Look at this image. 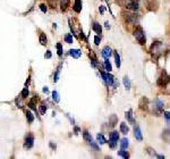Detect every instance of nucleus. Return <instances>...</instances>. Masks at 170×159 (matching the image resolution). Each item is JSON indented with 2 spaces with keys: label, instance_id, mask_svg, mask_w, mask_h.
Wrapping results in <instances>:
<instances>
[{
  "label": "nucleus",
  "instance_id": "1",
  "mask_svg": "<svg viewBox=\"0 0 170 159\" xmlns=\"http://www.w3.org/2000/svg\"><path fill=\"white\" fill-rule=\"evenodd\" d=\"M162 51H163V43L159 41V40H155L154 42L151 44V47H150V53L155 59H158L160 56L162 55Z\"/></svg>",
  "mask_w": 170,
  "mask_h": 159
},
{
  "label": "nucleus",
  "instance_id": "2",
  "mask_svg": "<svg viewBox=\"0 0 170 159\" xmlns=\"http://www.w3.org/2000/svg\"><path fill=\"white\" fill-rule=\"evenodd\" d=\"M133 34H134L136 41H137L139 44H142V46L145 44V42H146V36H145V33L143 31V29H142L139 25H136V27H135L134 31H133Z\"/></svg>",
  "mask_w": 170,
  "mask_h": 159
},
{
  "label": "nucleus",
  "instance_id": "3",
  "mask_svg": "<svg viewBox=\"0 0 170 159\" xmlns=\"http://www.w3.org/2000/svg\"><path fill=\"white\" fill-rule=\"evenodd\" d=\"M170 83V75L167 73V71H162L161 74H160L159 78L157 80V84L158 86H161V88H166L167 85Z\"/></svg>",
  "mask_w": 170,
  "mask_h": 159
},
{
  "label": "nucleus",
  "instance_id": "4",
  "mask_svg": "<svg viewBox=\"0 0 170 159\" xmlns=\"http://www.w3.org/2000/svg\"><path fill=\"white\" fill-rule=\"evenodd\" d=\"M124 17H125L126 22L129 23V24H135V25H137L138 23H139V15L136 14V11H134V13L125 11V13H124Z\"/></svg>",
  "mask_w": 170,
  "mask_h": 159
},
{
  "label": "nucleus",
  "instance_id": "5",
  "mask_svg": "<svg viewBox=\"0 0 170 159\" xmlns=\"http://www.w3.org/2000/svg\"><path fill=\"white\" fill-rule=\"evenodd\" d=\"M163 108H164L163 101H161L160 99L155 98L154 101H153V110H152V114H154L155 116H160L163 113Z\"/></svg>",
  "mask_w": 170,
  "mask_h": 159
},
{
  "label": "nucleus",
  "instance_id": "6",
  "mask_svg": "<svg viewBox=\"0 0 170 159\" xmlns=\"http://www.w3.org/2000/svg\"><path fill=\"white\" fill-rule=\"evenodd\" d=\"M159 0H145V7L150 11H157L159 9Z\"/></svg>",
  "mask_w": 170,
  "mask_h": 159
},
{
  "label": "nucleus",
  "instance_id": "7",
  "mask_svg": "<svg viewBox=\"0 0 170 159\" xmlns=\"http://www.w3.org/2000/svg\"><path fill=\"white\" fill-rule=\"evenodd\" d=\"M101 76H102V80L103 82L106 83V85L108 86H112L115 84V77L110 74V72H101Z\"/></svg>",
  "mask_w": 170,
  "mask_h": 159
},
{
  "label": "nucleus",
  "instance_id": "8",
  "mask_svg": "<svg viewBox=\"0 0 170 159\" xmlns=\"http://www.w3.org/2000/svg\"><path fill=\"white\" fill-rule=\"evenodd\" d=\"M138 108L143 111H149L150 109V100L146 97H142L138 101Z\"/></svg>",
  "mask_w": 170,
  "mask_h": 159
},
{
  "label": "nucleus",
  "instance_id": "9",
  "mask_svg": "<svg viewBox=\"0 0 170 159\" xmlns=\"http://www.w3.org/2000/svg\"><path fill=\"white\" fill-rule=\"evenodd\" d=\"M125 7H127V9L130 11H137L139 9V2L138 0H127Z\"/></svg>",
  "mask_w": 170,
  "mask_h": 159
},
{
  "label": "nucleus",
  "instance_id": "10",
  "mask_svg": "<svg viewBox=\"0 0 170 159\" xmlns=\"http://www.w3.org/2000/svg\"><path fill=\"white\" fill-rule=\"evenodd\" d=\"M34 144V135L32 133H29L26 135V138L24 140V148L25 149H31Z\"/></svg>",
  "mask_w": 170,
  "mask_h": 159
},
{
  "label": "nucleus",
  "instance_id": "11",
  "mask_svg": "<svg viewBox=\"0 0 170 159\" xmlns=\"http://www.w3.org/2000/svg\"><path fill=\"white\" fill-rule=\"evenodd\" d=\"M134 137L137 141H143V135H142V131L141 127L137 124H134Z\"/></svg>",
  "mask_w": 170,
  "mask_h": 159
},
{
  "label": "nucleus",
  "instance_id": "12",
  "mask_svg": "<svg viewBox=\"0 0 170 159\" xmlns=\"http://www.w3.org/2000/svg\"><path fill=\"white\" fill-rule=\"evenodd\" d=\"M112 53H114V50L109 47V46H107V47H105L103 49H102V56L105 57V59H109L110 57H111V55H112Z\"/></svg>",
  "mask_w": 170,
  "mask_h": 159
},
{
  "label": "nucleus",
  "instance_id": "13",
  "mask_svg": "<svg viewBox=\"0 0 170 159\" xmlns=\"http://www.w3.org/2000/svg\"><path fill=\"white\" fill-rule=\"evenodd\" d=\"M73 9L77 14H79L82 11V0H75L74 5H73Z\"/></svg>",
  "mask_w": 170,
  "mask_h": 159
},
{
  "label": "nucleus",
  "instance_id": "14",
  "mask_svg": "<svg viewBox=\"0 0 170 159\" xmlns=\"http://www.w3.org/2000/svg\"><path fill=\"white\" fill-rule=\"evenodd\" d=\"M92 30L95 32L98 35H101V33H102V26H101L98 22H93V24H92Z\"/></svg>",
  "mask_w": 170,
  "mask_h": 159
},
{
  "label": "nucleus",
  "instance_id": "15",
  "mask_svg": "<svg viewBox=\"0 0 170 159\" xmlns=\"http://www.w3.org/2000/svg\"><path fill=\"white\" fill-rule=\"evenodd\" d=\"M125 117H126V119H127L130 124H135V119H134V117H133V110H132V109H129L128 111H126Z\"/></svg>",
  "mask_w": 170,
  "mask_h": 159
},
{
  "label": "nucleus",
  "instance_id": "16",
  "mask_svg": "<svg viewBox=\"0 0 170 159\" xmlns=\"http://www.w3.org/2000/svg\"><path fill=\"white\" fill-rule=\"evenodd\" d=\"M69 55H70L73 58L77 59V58H79V57H81L82 51H81L79 49H70V50H69Z\"/></svg>",
  "mask_w": 170,
  "mask_h": 159
},
{
  "label": "nucleus",
  "instance_id": "17",
  "mask_svg": "<svg viewBox=\"0 0 170 159\" xmlns=\"http://www.w3.org/2000/svg\"><path fill=\"white\" fill-rule=\"evenodd\" d=\"M96 141H98V143H100V144H105V143H107V139L105 138V135H103L102 133H98V134H96Z\"/></svg>",
  "mask_w": 170,
  "mask_h": 159
},
{
  "label": "nucleus",
  "instance_id": "18",
  "mask_svg": "<svg viewBox=\"0 0 170 159\" xmlns=\"http://www.w3.org/2000/svg\"><path fill=\"white\" fill-rule=\"evenodd\" d=\"M83 139H84L87 143H90V142H92V141H93V139H92L91 134L88 133V131H87V130H84V131H83Z\"/></svg>",
  "mask_w": 170,
  "mask_h": 159
},
{
  "label": "nucleus",
  "instance_id": "19",
  "mask_svg": "<svg viewBox=\"0 0 170 159\" xmlns=\"http://www.w3.org/2000/svg\"><path fill=\"white\" fill-rule=\"evenodd\" d=\"M69 2L70 0H60V8L63 11H66L67 8L69 7Z\"/></svg>",
  "mask_w": 170,
  "mask_h": 159
},
{
  "label": "nucleus",
  "instance_id": "20",
  "mask_svg": "<svg viewBox=\"0 0 170 159\" xmlns=\"http://www.w3.org/2000/svg\"><path fill=\"white\" fill-rule=\"evenodd\" d=\"M25 114H26V119H27L29 124H32L33 122H34V115L32 114V111L27 109V110L25 111Z\"/></svg>",
  "mask_w": 170,
  "mask_h": 159
},
{
  "label": "nucleus",
  "instance_id": "21",
  "mask_svg": "<svg viewBox=\"0 0 170 159\" xmlns=\"http://www.w3.org/2000/svg\"><path fill=\"white\" fill-rule=\"evenodd\" d=\"M119 130H120V133H123V134H128V132H129V127L126 123H121Z\"/></svg>",
  "mask_w": 170,
  "mask_h": 159
},
{
  "label": "nucleus",
  "instance_id": "22",
  "mask_svg": "<svg viewBox=\"0 0 170 159\" xmlns=\"http://www.w3.org/2000/svg\"><path fill=\"white\" fill-rule=\"evenodd\" d=\"M123 83H124V86H125L126 90H130V88H132V83H130V80L128 78V76H124V78H123Z\"/></svg>",
  "mask_w": 170,
  "mask_h": 159
},
{
  "label": "nucleus",
  "instance_id": "23",
  "mask_svg": "<svg viewBox=\"0 0 170 159\" xmlns=\"http://www.w3.org/2000/svg\"><path fill=\"white\" fill-rule=\"evenodd\" d=\"M109 140L118 142V140H119V133H118L117 131H112V132L110 133V135H109Z\"/></svg>",
  "mask_w": 170,
  "mask_h": 159
},
{
  "label": "nucleus",
  "instance_id": "24",
  "mask_svg": "<svg viewBox=\"0 0 170 159\" xmlns=\"http://www.w3.org/2000/svg\"><path fill=\"white\" fill-rule=\"evenodd\" d=\"M88 56H90V58H91V63H92V65H93L94 67H96V66H98V58H96V56L94 55V53L91 50V53H88Z\"/></svg>",
  "mask_w": 170,
  "mask_h": 159
},
{
  "label": "nucleus",
  "instance_id": "25",
  "mask_svg": "<svg viewBox=\"0 0 170 159\" xmlns=\"http://www.w3.org/2000/svg\"><path fill=\"white\" fill-rule=\"evenodd\" d=\"M35 100H36V98H33L31 99L30 101H29V107L32 109L33 111H35V113H38V109H36V104H35Z\"/></svg>",
  "mask_w": 170,
  "mask_h": 159
},
{
  "label": "nucleus",
  "instance_id": "26",
  "mask_svg": "<svg viewBox=\"0 0 170 159\" xmlns=\"http://www.w3.org/2000/svg\"><path fill=\"white\" fill-rule=\"evenodd\" d=\"M39 41L42 46H45L48 43V39H47V35L44 33H40V36H39Z\"/></svg>",
  "mask_w": 170,
  "mask_h": 159
},
{
  "label": "nucleus",
  "instance_id": "27",
  "mask_svg": "<svg viewBox=\"0 0 170 159\" xmlns=\"http://www.w3.org/2000/svg\"><path fill=\"white\" fill-rule=\"evenodd\" d=\"M47 109H48V107H47V104L42 101L41 104H40V106H39V110H40V113H41V115H44L45 113H47Z\"/></svg>",
  "mask_w": 170,
  "mask_h": 159
},
{
  "label": "nucleus",
  "instance_id": "28",
  "mask_svg": "<svg viewBox=\"0 0 170 159\" xmlns=\"http://www.w3.org/2000/svg\"><path fill=\"white\" fill-rule=\"evenodd\" d=\"M114 56H115V60H116V65H117V67L119 68L120 67V65H121V60H120V56H119V53H118V51H116V50H114Z\"/></svg>",
  "mask_w": 170,
  "mask_h": 159
},
{
  "label": "nucleus",
  "instance_id": "29",
  "mask_svg": "<svg viewBox=\"0 0 170 159\" xmlns=\"http://www.w3.org/2000/svg\"><path fill=\"white\" fill-rule=\"evenodd\" d=\"M64 40H65V42H67V43H73L74 42V39H73V34H70V33H67V34H65V36H64Z\"/></svg>",
  "mask_w": 170,
  "mask_h": 159
},
{
  "label": "nucleus",
  "instance_id": "30",
  "mask_svg": "<svg viewBox=\"0 0 170 159\" xmlns=\"http://www.w3.org/2000/svg\"><path fill=\"white\" fill-rule=\"evenodd\" d=\"M118 156H120V157L126 158V159L129 158V153L126 151V149H120V150L118 151Z\"/></svg>",
  "mask_w": 170,
  "mask_h": 159
},
{
  "label": "nucleus",
  "instance_id": "31",
  "mask_svg": "<svg viewBox=\"0 0 170 159\" xmlns=\"http://www.w3.org/2000/svg\"><path fill=\"white\" fill-rule=\"evenodd\" d=\"M128 146H129V141H128V139H126V138L121 139V141H120V148L127 149Z\"/></svg>",
  "mask_w": 170,
  "mask_h": 159
},
{
  "label": "nucleus",
  "instance_id": "32",
  "mask_svg": "<svg viewBox=\"0 0 170 159\" xmlns=\"http://www.w3.org/2000/svg\"><path fill=\"white\" fill-rule=\"evenodd\" d=\"M103 66H105V69H106L107 72H111V71H112V65L109 62V59H106V60H105Z\"/></svg>",
  "mask_w": 170,
  "mask_h": 159
},
{
  "label": "nucleus",
  "instance_id": "33",
  "mask_svg": "<svg viewBox=\"0 0 170 159\" xmlns=\"http://www.w3.org/2000/svg\"><path fill=\"white\" fill-rule=\"evenodd\" d=\"M23 98H22V95H20V97H17L16 99H15V104H16V106L18 107V108H23V106H24V104H23Z\"/></svg>",
  "mask_w": 170,
  "mask_h": 159
},
{
  "label": "nucleus",
  "instance_id": "34",
  "mask_svg": "<svg viewBox=\"0 0 170 159\" xmlns=\"http://www.w3.org/2000/svg\"><path fill=\"white\" fill-rule=\"evenodd\" d=\"M60 68H61V64L58 66V68H57V71H56V73L53 75V81L54 82H57L58 80H59V74H60Z\"/></svg>",
  "mask_w": 170,
  "mask_h": 159
},
{
  "label": "nucleus",
  "instance_id": "35",
  "mask_svg": "<svg viewBox=\"0 0 170 159\" xmlns=\"http://www.w3.org/2000/svg\"><path fill=\"white\" fill-rule=\"evenodd\" d=\"M29 95H30L29 89H27V88H24V89H23V91H22V93H21L22 98H23V99H26V98L29 97Z\"/></svg>",
  "mask_w": 170,
  "mask_h": 159
},
{
  "label": "nucleus",
  "instance_id": "36",
  "mask_svg": "<svg viewBox=\"0 0 170 159\" xmlns=\"http://www.w3.org/2000/svg\"><path fill=\"white\" fill-rule=\"evenodd\" d=\"M56 47H57V53H58V56L59 57H61L63 56V46H61V43H57L56 44Z\"/></svg>",
  "mask_w": 170,
  "mask_h": 159
},
{
  "label": "nucleus",
  "instance_id": "37",
  "mask_svg": "<svg viewBox=\"0 0 170 159\" xmlns=\"http://www.w3.org/2000/svg\"><path fill=\"white\" fill-rule=\"evenodd\" d=\"M146 150H148L146 152L149 153V155H150V156H151V157H157V156H158L154 149H152V148H150V147H149V148H146Z\"/></svg>",
  "mask_w": 170,
  "mask_h": 159
},
{
  "label": "nucleus",
  "instance_id": "38",
  "mask_svg": "<svg viewBox=\"0 0 170 159\" xmlns=\"http://www.w3.org/2000/svg\"><path fill=\"white\" fill-rule=\"evenodd\" d=\"M52 99L54 102H59V100H60V98H59V93L57 92V91H53L52 92Z\"/></svg>",
  "mask_w": 170,
  "mask_h": 159
},
{
  "label": "nucleus",
  "instance_id": "39",
  "mask_svg": "<svg viewBox=\"0 0 170 159\" xmlns=\"http://www.w3.org/2000/svg\"><path fill=\"white\" fill-rule=\"evenodd\" d=\"M163 117L166 118V120H167V123H170V111H163Z\"/></svg>",
  "mask_w": 170,
  "mask_h": 159
},
{
  "label": "nucleus",
  "instance_id": "40",
  "mask_svg": "<svg viewBox=\"0 0 170 159\" xmlns=\"http://www.w3.org/2000/svg\"><path fill=\"white\" fill-rule=\"evenodd\" d=\"M116 2H117L120 7H125L126 4H127V0H116Z\"/></svg>",
  "mask_w": 170,
  "mask_h": 159
},
{
  "label": "nucleus",
  "instance_id": "41",
  "mask_svg": "<svg viewBox=\"0 0 170 159\" xmlns=\"http://www.w3.org/2000/svg\"><path fill=\"white\" fill-rule=\"evenodd\" d=\"M117 117L115 116V115H114V116H111V118H110V123H111V126H115V125H116V123H117Z\"/></svg>",
  "mask_w": 170,
  "mask_h": 159
},
{
  "label": "nucleus",
  "instance_id": "42",
  "mask_svg": "<svg viewBox=\"0 0 170 159\" xmlns=\"http://www.w3.org/2000/svg\"><path fill=\"white\" fill-rule=\"evenodd\" d=\"M117 143L118 142H116V141H111V140H109V147L111 149H115L116 147H117Z\"/></svg>",
  "mask_w": 170,
  "mask_h": 159
},
{
  "label": "nucleus",
  "instance_id": "43",
  "mask_svg": "<svg viewBox=\"0 0 170 159\" xmlns=\"http://www.w3.org/2000/svg\"><path fill=\"white\" fill-rule=\"evenodd\" d=\"M40 9H41L42 13H47V11H48V7H47V5H45V4H41V5H40Z\"/></svg>",
  "mask_w": 170,
  "mask_h": 159
},
{
  "label": "nucleus",
  "instance_id": "44",
  "mask_svg": "<svg viewBox=\"0 0 170 159\" xmlns=\"http://www.w3.org/2000/svg\"><path fill=\"white\" fill-rule=\"evenodd\" d=\"M101 42V38H100V35H95L94 36V43H95L96 46H99Z\"/></svg>",
  "mask_w": 170,
  "mask_h": 159
},
{
  "label": "nucleus",
  "instance_id": "45",
  "mask_svg": "<svg viewBox=\"0 0 170 159\" xmlns=\"http://www.w3.org/2000/svg\"><path fill=\"white\" fill-rule=\"evenodd\" d=\"M51 56H52V55H51V51H50V50H48V51L45 53V55H44L45 59H50V58H51Z\"/></svg>",
  "mask_w": 170,
  "mask_h": 159
},
{
  "label": "nucleus",
  "instance_id": "46",
  "mask_svg": "<svg viewBox=\"0 0 170 159\" xmlns=\"http://www.w3.org/2000/svg\"><path fill=\"white\" fill-rule=\"evenodd\" d=\"M49 146H50V148L52 149V150H56V148H57L56 143H53V142H49Z\"/></svg>",
  "mask_w": 170,
  "mask_h": 159
},
{
  "label": "nucleus",
  "instance_id": "47",
  "mask_svg": "<svg viewBox=\"0 0 170 159\" xmlns=\"http://www.w3.org/2000/svg\"><path fill=\"white\" fill-rule=\"evenodd\" d=\"M74 131H75V134H78V133H79V132H81V128H79V127H75L74 128Z\"/></svg>",
  "mask_w": 170,
  "mask_h": 159
},
{
  "label": "nucleus",
  "instance_id": "48",
  "mask_svg": "<svg viewBox=\"0 0 170 159\" xmlns=\"http://www.w3.org/2000/svg\"><path fill=\"white\" fill-rule=\"evenodd\" d=\"M99 11H100V13H101V14H103V13H105V11H106V8H105L103 6H100V8H99Z\"/></svg>",
  "mask_w": 170,
  "mask_h": 159
},
{
  "label": "nucleus",
  "instance_id": "49",
  "mask_svg": "<svg viewBox=\"0 0 170 159\" xmlns=\"http://www.w3.org/2000/svg\"><path fill=\"white\" fill-rule=\"evenodd\" d=\"M43 92H45V93H47V92H49V89H48L47 86H44V88H43Z\"/></svg>",
  "mask_w": 170,
  "mask_h": 159
},
{
  "label": "nucleus",
  "instance_id": "50",
  "mask_svg": "<svg viewBox=\"0 0 170 159\" xmlns=\"http://www.w3.org/2000/svg\"><path fill=\"white\" fill-rule=\"evenodd\" d=\"M106 27L107 29H109V27H110V25H109V23H108V22H106Z\"/></svg>",
  "mask_w": 170,
  "mask_h": 159
},
{
  "label": "nucleus",
  "instance_id": "51",
  "mask_svg": "<svg viewBox=\"0 0 170 159\" xmlns=\"http://www.w3.org/2000/svg\"><path fill=\"white\" fill-rule=\"evenodd\" d=\"M157 157H158V158H160V159H162V158H164V156H161V155H158V156H157Z\"/></svg>",
  "mask_w": 170,
  "mask_h": 159
}]
</instances>
